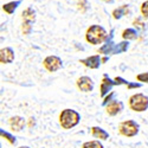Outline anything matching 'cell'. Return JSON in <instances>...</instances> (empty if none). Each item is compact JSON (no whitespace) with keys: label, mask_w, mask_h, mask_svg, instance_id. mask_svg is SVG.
Here are the masks:
<instances>
[{"label":"cell","mask_w":148,"mask_h":148,"mask_svg":"<svg viewBox=\"0 0 148 148\" xmlns=\"http://www.w3.org/2000/svg\"><path fill=\"white\" fill-rule=\"evenodd\" d=\"M109 34L101 25H90L85 32V40L91 45H100L108 40Z\"/></svg>","instance_id":"obj_1"},{"label":"cell","mask_w":148,"mask_h":148,"mask_svg":"<svg viewBox=\"0 0 148 148\" xmlns=\"http://www.w3.org/2000/svg\"><path fill=\"white\" fill-rule=\"evenodd\" d=\"M79 121H81L79 113L73 109H69V108L64 109L59 114V125L65 130H69L73 127H76L79 123Z\"/></svg>","instance_id":"obj_2"},{"label":"cell","mask_w":148,"mask_h":148,"mask_svg":"<svg viewBox=\"0 0 148 148\" xmlns=\"http://www.w3.org/2000/svg\"><path fill=\"white\" fill-rule=\"evenodd\" d=\"M128 106L135 113H143L148 109V96L145 94H134L129 97Z\"/></svg>","instance_id":"obj_3"},{"label":"cell","mask_w":148,"mask_h":148,"mask_svg":"<svg viewBox=\"0 0 148 148\" xmlns=\"http://www.w3.org/2000/svg\"><path fill=\"white\" fill-rule=\"evenodd\" d=\"M140 126L134 120H126L122 121L119 125V133L125 138H134L139 134Z\"/></svg>","instance_id":"obj_4"},{"label":"cell","mask_w":148,"mask_h":148,"mask_svg":"<svg viewBox=\"0 0 148 148\" xmlns=\"http://www.w3.org/2000/svg\"><path fill=\"white\" fill-rule=\"evenodd\" d=\"M43 66L49 71V72H56L63 68V60H62L58 56H47L43 60Z\"/></svg>","instance_id":"obj_5"},{"label":"cell","mask_w":148,"mask_h":148,"mask_svg":"<svg viewBox=\"0 0 148 148\" xmlns=\"http://www.w3.org/2000/svg\"><path fill=\"white\" fill-rule=\"evenodd\" d=\"M115 85H117L115 79H112L108 75L104 73L103 78L101 81V85H100V95H101V97L104 98L109 92H112V89H113V87H115Z\"/></svg>","instance_id":"obj_6"},{"label":"cell","mask_w":148,"mask_h":148,"mask_svg":"<svg viewBox=\"0 0 148 148\" xmlns=\"http://www.w3.org/2000/svg\"><path fill=\"white\" fill-rule=\"evenodd\" d=\"M77 89L82 92H90L94 89V81L89 76H81L76 81Z\"/></svg>","instance_id":"obj_7"},{"label":"cell","mask_w":148,"mask_h":148,"mask_svg":"<svg viewBox=\"0 0 148 148\" xmlns=\"http://www.w3.org/2000/svg\"><path fill=\"white\" fill-rule=\"evenodd\" d=\"M79 63H82L85 68L89 69H98L100 65L102 64V58L100 55H92V56H88L83 59H79Z\"/></svg>","instance_id":"obj_8"},{"label":"cell","mask_w":148,"mask_h":148,"mask_svg":"<svg viewBox=\"0 0 148 148\" xmlns=\"http://www.w3.org/2000/svg\"><path fill=\"white\" fill-rule=\"evenodd\" d=\"M8 125H10V128L12 130L18 133V132H21L24 129V127H25V125H26V120L23 116L16 115V116H12L8 120Z\"/></svg>","instance_id":"obj_9"},{"label":"cell","mask_w":148,"mask_h":148,"mask_svg":"<svg viewBox=\"0 0 148 148\" xmlns=\"http://www.w3.org/2000/svg\"><path fill=\"white\" fill-rule=\"evenodd\" d=\"M123 107H125V106H123V103L121 101L113 100L112 102L106 106V113L109 116H116L117 114H120L123 110Z\"/></svg>","instance_id":"obj_10"},{"label":"cell","mask_w":148,"mask_h":148,"mask_svg":"<svg viewBox=\"0 0 148 148\" xmlns=\"http://www.w3.org/2000/svg\"><path fill=\"white\" fill-rule=\"evenodd\" d=\"M13 60H14V51L12 47L7 46L0 50V62H1V64H11Z\"/></svg>","instance_id":"obj_11"},{"label":"cell","mask_w":148,"mask_h":148,"mask_svg":"<svg viewBox=\"0 0 148 148\" xmlns=\"http://www.w3.org/2000/svg\"><path fill=\"white\" fill-rule=\"evenodd\" d=\"M114 30H112V33H110L108 40L102 44V46L100 47L98 50V53H102V55H109V53H114V49H115V45L114 42H113V38H114Z\"/></svg>","instance_id":"obj_12"},{"label":"cell","mask_w":148,"mask_h":148,"mask_svg":"<svg viewBox=\"0 0 148 148\" xmlns=\"http://www.w3.org/2000/svg\"><path fill=\"white\" fill-rule=\"evenodd\" d=\"M91 134L95 139H100V140H108L109 139V133L107 130H104L101 127L94 126L91 127Z\"/></svg>","instance_id":"obj_13"},{"label":"cell","mask_w":148,"mask_h":148,"mask_svg":"<svg viewBox=\"0 0 148 148\" xmlns=\"http://www.w3.org/2000/svg\"><path fill=\"white\" fill-rule=\"evenodd\" d=\"M23 0H13V1H10L3 5V11L7 14H13L14 11L18 8V6L21 4Z\"/></svg>","instance_id":"obj_14"},{"label":"cell","mask_w":148,"mask_h":148,"mask_svg":"<svg viewBox=\"0 0 148 148\" xmlns=\"http://www.w3.org/2000/svg\"><path fill=\"white\" fill-rule=\"evenodd\" d=\"M21 18L23 21H29L33 24L36 21V11L32 7H26L21 12Z\"/></svg>","instance_id":"obj_15"},{"label":"cell","mask_w":148,"mask_h":148,"mask_svg":"<svg viewBox=\"0 0 148 148\" xmlns=\"http://www.w3.org/2000/svg\"><path fill=\"white\" fill-rule=\"evenodd\" d=\"M129 13V7H128V5H122L121 7H119V8H115L114 11H113V18L114 19H121L123 16H127Z\"/></svg>","instance_id":"obj_16"},{"label":"cell","mask_w":148,"mask_h":148,"mask_svg":"<svg viewBox=\"0 0 148 148\" xmlns=\"http://www.w3.org/2000/svg\"><path fill=\"white\" fill-rule=\"evenodd\" d=\"M122 38L125 40H133L138 38V31L133 29V27H128L122 31Z\"/></svg>","instance_id":"obj_17"},{"label":"cell","mask_w":148,"mask_h":148,"mask_svg":"<svg viewBox=\"0 0 148 148\" xmlns=\"http://www.w3.org/2000/svg\"><path fill=\"white\" fill-rule=\"evenodd\" d=\"M129 47V42L128 40H123L119 44L115 45V49H114V53L113 55H119V53H123L128 50Z\"/></svg>","instance_id":"obj_18"},{"label":"cell","mask_w":148,"mask_h":148,"mask_svg":"<svg viewBox=\"0 0 148 148\" xmlns=\"http://www.w3.org/2000/svg\"><path fill=\"white\" fill-rule=\"evenodd\" d=\"M82 148H104V146L100 142V140H91L84 142L82 145Z\"/></svg>","instance_id":"obj_19"},{"label":"cell","mask_w":148,"mask_h":148,"mask_svg":"<svg viewBox=\"0 0 148 148\" xmlns=\"http://www.w3.org/2000/svg\"><path fill=\"white\" fill-rule=\"evenodd\" d=\"M0 135H1L3 139H5L6 141H8L11 145H16L17 143V139L12 134H10L8 132H5L4 129H1V130H0Z\"/></svg>","instance_id":"obj_20"},{"label":"cell","mask_w":148,"mask_h":148,"mask_svg":"<svg viewBox=\"0 0 148 148\" xmlns=\"http://www.w3.org/2000/svg\"><path fill=\"white\" fill-rule=\"evenodd\" d=\"M21 32H23L24 36H29L32 32V23L23 21V24H21Z\"/></svg>","instance_id":"obj_21"},{"label":"cell","mask_w":148,"mask_h":148,"mask_svg":"<svg viewBox=\"0 0 148 148\" xmlns=\"http://www.w3.org/2000/svg\"><path fill=\"white\" fill-rule=\"evenodd\" d=\"M140 11H141V14L145 19L148 20V0H146V1H143L141 4V7H140Z\"/></svg>","instance_id":"obj_22"},{"label":"cell","mask_w":148,"mask_h":148,"mask_svg":"<svg viewBox=\"0 0 148 148\" xmlns=\"http://www.w3.org/2000/svg\"><path fill=\"white\" fill-rule=\"evenodd\" d=\"M114 96H115V92H114V91L109 92V94L103 98V101H102V106H103V107H106L108 103L112 102V101H113V98H114Z\"/></svg>","instance_id":"obj_23"},{"label":"cell","mask_w":148,"mask_h":148,"mask_svg":"<svg viewBox=\"0 0 148 148\" xmlns=\"http://www.w3.org/2000/svg\"><path fill=\"white\" fill-rule=\"evenodd\" d=\"M136 81L139 82H142V83H148V72H142V73H139L136 75Z\"/></svg>","instance_id":"obj_24"},{"label":"cell","mask_w":148,"mask_h":148,"mask_svg":"<svg viewBox=\"0 0 148 148\" xmlns=\"http://www.w3.org/2000/svg\"><path fill=\"white\" fill-rule=\"evenodd\" d=\"M81 4H83L82 6H78V10L81 11V12H85L88 10V6H89V4L87 3V0H78V5H81Z\"/></svg>","instance_id":"obj_25"},{"label":"cell","mask_w":148,"mask_h":148,"mask_svg":"<svg viewBox=\"0 0 148 148\" xmlns=\"http://www.w3.org/2000/svg\"><path fill=\"white\" fill-rule=\"evenodd\" d=\"M126 87H127V89H138V88H141L142 87V84L141 83H128L127 85H126Z\"/></svg>","instance_id":"obj_26"},{"label":"cell","mask_w":148,"mask_h":148,"mask_svg":"<svg viewBox=\"0 0 148 148\" xmlns=\"http://www.w3.org/2000/svg\"><path fill=\"white\" fill-rule=\"evenodd\" d=\"M114 79H115V82H116L117 85H122V84H123V85H127V84L129 83V82H127L126 79H123L122 77H115Z\"/></svg>","instance_id":"obj_27"},{"label":"cell","mask_w":148,"mask_h":148,"mask_svg":"<svg viewBox=\"0 0 148 148\" xmlns=\"http://www.w3.org/2000/svg\"><path fill=\"white\" fill-rule=\"evenodd\" d=\"M33 126H34V119H33V117H30V119H29V127L32 128Z\"/></svg>","instance_id":"obj_28"},{"label":"cell","mask_w":148,"mask_h":148,"mask_svg":"<svg viewBox=\"0 0 148 148\" xmlns=\"http://www.w3.org/2000/svg\"><path fill=\"white\" fill-rule=\"evenodd\" d=\"M103 1H104V3H107V4H113V3L115 1V0H103Z\"/></svg>","instance_id":"obj_29"},{"label":"cell","mask_w":148,"mask_h":148,"mask_svg":"<svg viewBox=\"0 0 148 148\" xmlns=\"http://www.w3.org/2000/svg\"><path fill=\"white\" fill-rule=\"evenodd\" d=\"M107 60H108V57H103V58H102V63H106Z\"/></svg>","instance_id":"obj_30"},{"label":"cell","mask_w":148,"mask_h":148,"mask_svg":"<svg viewBox=\"0 0 148 148\" xmlns=\"http://www.w3.org/2000/svg\"><path fill=\"white\" fill-rule=\"evenodd\" d=\"M18 148H31V147H29V146H20V147H18Z\"/></svg>","instance_id":"obj_31"}]
</instances>
